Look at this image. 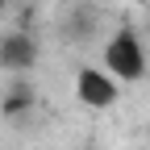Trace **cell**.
Wrapping results in <instances>:
<instances>
[{
	"instance_id": "3957f363",
	"label": "cell",
	"mask_w": 150,
	"mask_h": 150,
	"mask_svg": "<svg viewBox=\"0 0 150 150\" xmlns=\"http://www.w3.org/2000/svg\"><path fill=\"white\" fill-rule=\"evenodd\" d=\"M33 63H38V42L29 33H4V38H0V67H4V71L21 75Z\"/></svg>"
},
{
	"instance_id": "52a82bcc",
	"label": "cell",
	"mask_w": 150,
	"mask_h": 150,
	"mask_svg": "<svg viewBox=\"0 0 150 150\" xmlns=\"http://www.w3.org/2000/svg\"><path fill=\"white\" fill-rule=\"evenodd\" d=\"M146 138H150V129H146Z\"/></svg>"
},
{
	"instance_id": "6da1fadb",
	"label": "cell",
	"mask_w": 150,
	"mask_h": 150,
	"mask_svg": "<svg viewBox=\"0 0 150 150\" xmlns=\"http://www.w3.org/2000/svg\"><path fill=\"white\" fill-rule=\"evenodd\" d=\"M104 71L117 83L121 79H142L146 75V46H142V33L134 25H121L104 42Z\"/></svg>"
},
{
	"instance_id": "5b68a950",
	"label": "cell",
	"mask_w": 150,
	"mask_h": 150,
	"mask_svg": "<svg viewBox=\"0 0 150 150\" xmlns=\"http://www.w3.org/2000/svg\"><path fill=\"white\" fill-rule=\"evenodd\" d=\"M4 4H8V0H0V17H4Z\"/></svg>"
},
{
	"instance_id": "8992f818",
	"label": "cell",
	"mask_w": 150,
	"mask_h": 150,
	"mask_svg": "<svg viewBox=\"0 0 150 150\" xmlns=\"http://www.w3.org/2000/svg\"><path fill=\"white\" fill-rule=\"evenodd\" d=\"M92 4H108V0H92Z\"/></svg>"
},
{
	"instance_id": "277c9868",
	"label": "cell",
	"mask_w": 150,
	"mask_h": 150,
	"mask_svg": "<svg viewBox=\"0 0 150 150\" xmlns=\"http://www.w3.org/2000/svg\"><path fill=\"white\" fill-rule=\"evenodd\" d=\"M25 104H29V88H17V92H13V96L4 100V112H21Z\"/></svg>"
},
{
	"instance_id": "7a4b0ae2",
	"label": "cell",
	"mask_w": 150,
	"mask_h": 150,
	"mask_svg": "<svg viewBox=\"0 0 150 150\" xmlns=\"http://www.w3.org/2000/svg\"><path fill=\"white\" fill-rule=\"evenodd\" d=\"M75 96L88 108H112L121 96V83L112 79L104 67H79L75 71Z\"/></svg>"
}]
</instances>
